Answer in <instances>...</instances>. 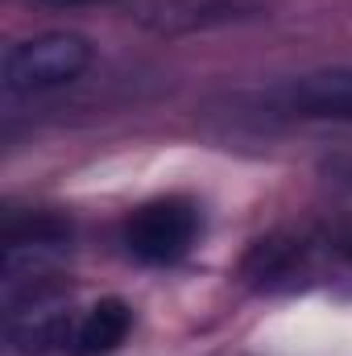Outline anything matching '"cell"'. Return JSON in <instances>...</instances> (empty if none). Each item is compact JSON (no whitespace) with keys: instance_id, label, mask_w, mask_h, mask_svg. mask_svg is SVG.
I'll return each mask as SVG.
<instances>
[{"instance_id":"obj_1","label":"cell","mask_w":352,"mask_h":356,"mask_svg":"<svg viewBox=\"0 0 352 356\" xmlns=\"http://www.w3.org/2000/svg\"><path fill=\"white\" fill-rule=\"evenodd\" d=\"M91 67V42L71 29H50L8 46L4 54V91L8 95H42L75 83Z\"/></svg>"},{"instance_id":"obj_2","label":"cell","mask_w":352,"mask_h":356,"mask_svg":"<svg viewBox=\"0 0 352 356\" xmlns=\"http://www.w3.org/2000/svg\"><path fill=\"white\" fill-rule=\"evenodd\" d=\"M195 236H199V207L182 195L141 203L125 224V249L145 266H170L186 257Z\"/></svg>"},{"instance_id":"obj_3","label":"cell","mask_w":352,"mask_h":356,"mask_svg":"<svg viewBox=\"0 0 352 356\" xmlns=\"http://www.w3.org/2000/svg\"><path fill=\"white\" fill-rule=\"evenodd\" d=\"M269 104L303 120H352V67H328L269 91Z\"/></svg>"},{"instance_id":"obj_4","label":"cell","mask_w":352,"mask_h":356,"mask_svg":"<svg viewBox=\"0 0 352 356\" xmlns=\"http://www.w3.org/2000/svg\"><path fill=\"white\" fill-rule=\"evenodd\" d=\"M257 0H137V21L158 33H195L257 17Z\"/></svg>"},{"instance_id":"obj_5","label":"cell","mask_w":352,"mask_h":356,"mask_svg":"<svg viewBox=\"0 0 352 356\" xmlns=\"http://www.w3.org/2000/svg\"><path fill=\"white\" fill-rule=\"evenodd\" d=\"M129 327H133V311L120 298H104L75 323V340L71 344H75L79 356H108L125 344Z\"/></svg>"},{"instance_id":"obj_6","label":"cell","mask_w":352,"mask_h":356,"mask_svg":"<svg viewBox=\"0 0 352 356\" xmlns=\"http://www.w3.org/2000/svg\"><path fill=\"white\" fill-rule=\"evenodd\" d=\"M33 4H46V8H83V4H95V0H33Z\"/></svg>"}]
</instances>
